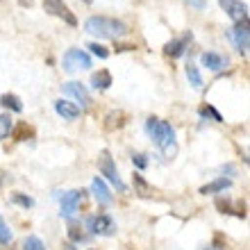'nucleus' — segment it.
Instances as JSON below:
<instances>
[{"label":"nucleus","instance_id":"nucleus-1","mask_svg":"<svg viewBox=\"0 0 250 250\" xmlns=\"http://www.w3.org/2000/svg\"><path fill=\"white\" fill-rule=\"evenodd\" d=\"M146 132L150 134V139L155 141L162 155L166 159H173L178 155V144H175V130L171 127V123H166V121H159L155 116L146 121Z\"/></svg>","mask_w":250,"mask_h":250},{"label":"nucleus","instance_id":"nucleus-2","mask_svg":"<svg viewBox=\"0 0 250 250\" xmlns=\"http://www.w3.org/2000/svg\"><path fill=\"white\" fill-rule=\"evenodd\" d=\"M84 30L98 39H119V37H125L127 34V25L123 21L109 19V16H91L86 19Z\"/></svg>","mask_w":250,"mask_h":250},{"label":"nucleus","instance_id":"nucleus-3","mask_svg":"<svg viewBox=\"0 0 250 250\" xmlns=\"http://www.w3.org/2000/svg\"><path fill=\"white\" fill-rule=\"evenodd\" d=\"M98 171L105 175V180H109L116 189L123 193L127 187H125V182L121 180V175H119V171H116V164H114V157L109 155V150H100V155H98Z\"/></svg>","mask_w":250,"mask_h":250},{"label":"nucleus","instance_id":"nucleus-4","mask_svg":"<svg viewBox=\"0 0 250 250\" xmlns=\"http://www.w3.org/2000/svg\"><path fill=\"white\" fill-rule=\"evenodd\" d=\"M62 66H64L66 73L82 71V68H89V66H91V57H89L84 50H80V48H71V50H66L64 60H62Z\"/></svg>","mask_w":250,"mask_h":250},{"label":"nucleus","instance_id":"nucleus-5","mask_svg":"<svg viewBox=\"0 0 250 250\" xmlns=\"http://www.w3.org/2000/svg\"><path fill=\"white\" fill-rule=\"evenodd\" d=\"M86 228L98 234V237H112L116 234V223L109 214H98V216H89L86 218Z\"/></svg>","mask_w":250,"mask_h":250},{"label":"nucleus","instance_id":"nucleus-6","mask_svg":"<svg viewBox=\"0 0 250 250\" xmlns=\"http://www.w3.org/2000/svg\"><path fill=\"white\" fill-rule=\"evenodd\" d=\"M43 12H48L50 16H57V19L66 21L71 27L78 25V19H75V14L66 7L64 0H43Z\"/></svg>","mask_w":250,"mask_h":250},{"label":"nucleus","instance_id":"nucleus-7","mask_svg":"<svg viewBox=\"0 0 250 250\" xmlns=\"http://www.w3.org/2000/svg\"><path fill=\"white\" fill-rule=\"evenodd\" d=\"M218 5H221V9L234 21V25L241 23V21H248V5L241 2V0H218Z\"/></svg>","mask_w":250,"mask_h":250},{"label":"nucleus","instance_id":"nucleus-8","mask_svg":"<svg viewBox=\"0 0 250 250\" xmlns=\"http://www.w3.org/2000/svg\"><path fill=\"white\" fill-rule=\"evenodd\" d=\"M84 196H86V191H82V189H75V191H68V193H64L62 196V216L64 218H73V214L78 211V205L84 200Z\"/></svg>","mask_w":250,"mask_h":250},{"label":"nucleus","instance_id":"nucleus-9","mask_svg":"<svg viewBox=\"0 0 250 250\" xmlns=\"http://www.w3.org/2000/svg\"><path fill=\"white\" fill-rule=\"evenodd\" d=\"M232 37H234V43H237V50L241 55H248V39H250V23L248 21H241V23H237L234 25V32H232Z\"/></svg>","mask_w":250,"mask_h":250},{"label":"nucleus","instance_id":"nucleus-10","mask_svg":"<svg viewBox=\"0 0 250 250\" xmlns=\"http://www.w3.org/2000/svg\"><path fill=\"white\" fill-rule=\"evenodd\" d=\"M68 96H73V98L80 103V107H89L91 105V96H89V91L84 89V84H80V82H66L64 86H62Z\"/></svg>","mask_w":250,"mask_h":250},{"label":"nucleus","instance_id":"nucleus-11","mask_svg":"<svg viewBox=\"0 0 250 250\" xmlns=\"http://www.w3.org/2000/svg\"><path fill=\"white\" fill-rule=\"evenodd\" d=\"M91 193H93V198L98 200L100 207H109V205H112V200H114L112 193H109V189H107V185L100 178H96L91 182Z\"/></svg>","mask_w":250,"mask_h":250},{"label":"nucleus","instance_id":"nucleus-12","mask_svg":"<svg viewBox=\"0 0 250 250\" xmlns=\"http://www.w3.org/2000/svg\"><path fill=\"white\" fill-rule=\"evenodd\" d=\"M55 112L66 121H75L80 116V107L75 105V103H68V100L60 98V100H55Z\"/></svg>","mask_w":250,"mask_h":250},{"label":"nucleus","instance_id":"nucleus-13","mask_svg":"<svg viewBox=\"0 0 250 250\" xmlns=\"http://www.w3.org/2000/svg\"><path fill=\"white\" fill-rule=\"evenodd\" d=\"M191 41V32H187L182 39H173V41H168L164 46V53L168 55V57H182L185 55V50H187V43Z\"/></svg>","mask_w":250,"mask_h":250},{"label":"nucleus","instance_id":"nucleus-14","mask_svg":"<svg viewBox=\"0 0 250 250\" xmlns=\"http://www.w3.org/2000/svg\"><path fill=\"white\" fill-rule=\"evenodd\" d=\"M200 64L207 66L209 71H221L228 64V60H225L223 55H216V53H203L200 55Z\"/></svg>","mask_w":250,"mask_h":250},{"label":"nucleus","instance_id":"nucleus-15","mask_svg":"<svg viewBox=\"0 0 250 250\" xmlns=\"http://www.w3.org/2000/svg\"><path fill=\"white\" fill-rule=\"evenodd\" d=\"M230 187H232L230 178H216L214 182H209V185L200 187V193H203V196H211V193H221V191L230 189Z\"/></svg>","mask_w":250,"mask_h":250},{"label":"nucleus","instance_id":"nucleus-16","mask_svg":"<svg viewBox=\"0 0 250 250\" xmlns=\"http://www.w3.org/2000/svg\"><path fill=\"white\" fill-rule=\"evenodd\" d=\"M91 86L93 89H100V91H105V89H109L112 86V73L109 71H98L91 75Z\"/></svg>","mask_w":250,"mask_h":250},{"label":"nucleus","instance_id":"nucleus-17","mask_svg":"<svg viewBox=\"0 0 250 250\" xmlns=\"http://www.w3.org/2000/svg\"><path fill=\"white\" fill-rule=\"evenodd\" d=\"M0 105L5 107V109H12V112H16V114L23 112V103H21V98L14 96V93H2V96H0Z\"/></svg>","mask_w":250,"mask_h":250},{"label":"nucleus","instance_id":"nucleus-18","mask_svg":"<svg viewBox=\"0 0 250 250\" xmlns=\"http://www.w3.org/2000/svg\"><path fill=\"white\" fill-rule=\"evenodd\" d=\"M125 125V114L123 112H109L105 116V127L107 130H119Z\"/></svg>","mask_w":250,"mask_h":250},{"label":"nucleus","instance_id":"nucleus-19","mask_svg":"<svg viewBox=\"0 0 250 250\" xmlns=\"http://www.w3.org/2000/svg\"><path fill=\"white\" fill-rule=\"evenodd\" d=\"M68 239H71V244H82V241H86V234L82 232V228H80L73 218H68Z\"/></svg>","mask_w":250,"mask_h":250},{"label":"nucleus","instance_id":"nucleus-20","mask_svg":"<svg viewBox=\"0 0 250 250\" xmlns=\"http://www.w3.org/2000/svg\"><path fill=\"white\" fill-rule=\"evenodd\" d=\"M134 191H137L141 198H150L152 196V187L148 185V182H146L139 173H134Z\"/></svg>","mask_w":250,"mask_h":250},{"label":"nucleus","instance_id":"nucleus-21","mask_svg":"<svg viewBox=\"0 0 250 250\" xmlns=\"http://www.w3.org/2000/svg\"><path fill=\"white\" fill-rule=\"evenodd\" d=\"M12 127H14L12 116H9V114H0V141L12 134Z\"/></svg>","mask_w":250,"mask_h":250},{"label":"nucleus","instance_id":"nucleus-22","mask_svg":"<svg viewBox=\"0 0 250 250\" xmlns=\"http://www.w3.org/2000/svg\"><path fill=\"white\" fill-rule=\"evenodd\" d=\"M187 78H189L191 86H196V89H200V86H203V78H200V71H198V66L187 64Z\"/></svg>","mask_w":250,"mask_h":250},{"label":"nucleus","instance_id":"nucleus-23","mask_svg":"<svg viewBox=\"0 0 250 250\" xmlns=\"http://www.w3.org/2000/svg\"><path fill=\"white\" fill-rule=\"evenodd\" d=\"M198 114H200L203 119H211L214 123H223V116H221V114H218L211 105H203L200 109H198Z\"/></svg>","mask_w":250,"mask_h":250},{"label":"nucleus","instance_id":"nucleus-24","mask_svg":"<svg viewBox=\"0 0 250 250\" xmlns=\"http://www.w3.org/2000/svg\"><path fill=\"white\" fill-rule=\"evenodd\" d=\"M12 241V230H9V225L2 216H0V246H7Z\"/></svg>","mask_w":250,"mask_h":250},{"label":"nucleus","instance_id":"nucleus-25","mask_svg":"<svg viewBox=\"0 0 250 250\" xmlns=\"http://www.w3.org/2000/svg\"><path fill=\"white\" fill-rule=\"evenodd\" d=\"M23 250H46V246H43V241L39 237H27L23 241Z\"/></svg>","mask_w":250,"mask_h":250},{"label":"nucleus","instance_id":"nucleus-26","mask_svg":"<svg viewBox=\"0 0 250 250\" xmlns=\"http://www.w3.org/2000/svg\"><path fill=\"white\" fill-rule=\"evenodd\" d=\"M86 48H89V50H91L96 57H100V60H107V57H109V50H107L103 43H96V41H93V43H89Z\"/></svg>","mask_w":250,"mask_h":250},{"label":"nucleus","instance_id":"nucleus-27","mask_svg":"<svg viewBox=\"0 0 250 250\" xmlns=\"http://www.w3.org/2000/svg\"><path fill=\"white\" fill-rule=\"evenodd\" d=\"M12 203L21 205V207H25V209H30V207H34V200L30 196H23V193H14L12 196Z\"/></svg>","mask_w":250,"mask_h":250},{"label":"nucleus","instance_id":"nucleus-28","mask_svg":"<svg viewBox=\"0 0 250 250\" xmlns=\"http://www.w3.org/2000/svg\"><path fill=\"white\" fill-rule=\"evenodd\" d=\"M216 209L221 211V214H234L232 203H230V200H223V198H218V200H216Z\"/></svg>","mask_w":250,"mask_h":250},{"label":"nucleus","instance_id":"nucleus-29","mask_svg":"<svg viewBox=\"0 0 250 250\" xmlns=\"http://www.w3.org/2000/svg\"><path fill=\"white\" fill-rule=\"evenodd\" d=\"M132 164L137 166L139 171H144L146 166H148V159H146V155H141V152H134V155H132Z\"/></svg>","mask_w":250,"mask_h":250},{"label":"nucleus","instance_id":"nucleus-30","mask_svg":"<svg viewBox=\"0 0 250 250\" xmlns=\"http://www.w3.org/2000/svg\"><path fill=\"white\" fill-rule=\"evenodd\" d=\"M185 2H189V5L196 7V9H205V5H207V0H185Z\"/></svg>","mask_w":250,"mask_h":250},{"label":"nucleus","instance_id":"nucleus-31","mask_svg":"<svg viewBox=\"0 0 250 250\" xmlns=\"http://www.w3.org/2000/svg\"><path fill=\"white\" fill-rule=\"evenodd\" d=\"M27 132H30V130H27V127H25V123H23V125H21V127H19V132H16V139H19V141H23V139H25V134H27Z\"/></svg>","mask_w":250,"mask_h":250},{"label":"nucleus","instance_id":"nucleus-32","mask_svg":"<svg viewBox=\"0 0 250 250\" xmlns=\"http://www.w3.org/2000/svg\"><path fill=\"white\" fill-rule=\"evenodd\" d=\"M205 250H228V248L221 246V244H214V246H209V248H205Z\"/></svg>","mask_w":250,"mask_h":250},{"label":"nucleus","instance_id":"nucleus-33","mask_svg":"<svg viewBox=\"0 0 250 250\" xmlns=\"http://www.w3.org/2000/svg\"><path fill=\"white\" fill-rule=\"evenodd\" d=\"M223 173H230V175H234V166H232V164L223 166Z\"/></svg>","mask_w":250,"mask_h":250},{"label":"nucleus","instance_id":"nucleus-34","mask_svg":"<svg viewBox=\"0 0 250 250\" xmlns=\"http://www.w3.org/2000/svg\"><path fill=\"white\" fill-rule=\"evenodd\" d=\"M64 250H75V244H66Z\"/></svg>","mask_w":250,"mask_h":250},{"label":"nucleus","instance_id":"nucleus-35","mask_svg":"<svg viewBox=\"0 0 250 250\" xmlns=\"http://www.w3.org/2000/svg\"><path fill=\"white\" fill-rule=\"evenodd\" d=\"M84 2H91V0H84Z\"/></svg>","mask_w":250,"mask_h":250}]
</instances>
